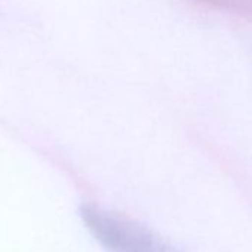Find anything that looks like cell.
I'll return each instance as SVG.
<instances>
[{
	"mask_svg": "<svg viewBox=\"0 0 252 252\" xmlns=\"http://www.w3.org/2000/svg\"><path fill=\"white\" fill-rule=\"evenodd\" d=\"M88 228L108 252H175L153 231L117 214L94 205L82 206Z\"/></svg>",
	"mask_w": 252,
	"mask_h": 252,
	"instance_id": "6da1fadb",
	"label": "cell"
}]
</instances>
